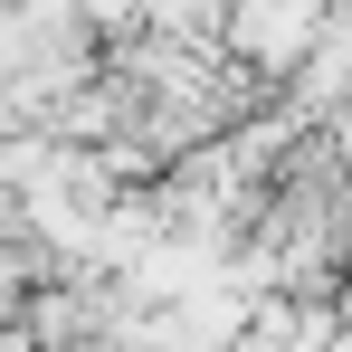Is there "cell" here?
Instances as JSON below:
<instances>
[{
  "label": "cell",
  "instance_id": "1",
  "mask_svg": "<svg viewBox=\"0 0 352 352\" xmlns=\"http://www.w3.org/2000/svg\"><path fill=\"white\" fill-rule=\"evenodd\" d=\"M343 0H238L229 10V58L257 67V76H295L314 58V38L333 29Z\"/></svg>",
  "mask_w": 352,
  "mask_h": 352
}]
</instances>
